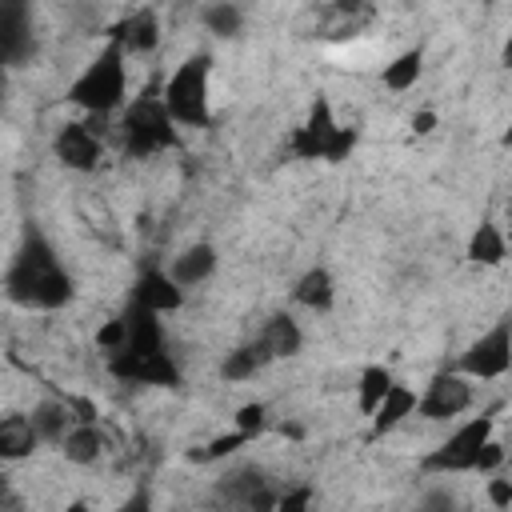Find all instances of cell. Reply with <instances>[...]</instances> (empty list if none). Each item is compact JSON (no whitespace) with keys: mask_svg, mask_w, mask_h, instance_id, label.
<instances>
[{"mask_svg":"<svg viewBox=\"0 0 512 512\" xmlns=\"http://www.w3.org/2000/svg\"><path fill=\"white\" fill-rule=\"evenodd\" d=\"M8 296L36 312H52L72 300V280L44 240H28V248L16 256L8 272Z\"/></svg>","mask_w":512,"mask_h":512,"instance_id":"obj_1","label":"cell"},{"mask_svg":"<svg viewBox=\"0 0 512 512\" xmlns=\"http://www.w3.org/2000/svg\"><path fill=\"white\" fill-rule=\"evenodd\" d=\"M208 80H212V60L208 56H188L160 92L164 112L172 116V124L180 128H204L212 120V104H208Z\"/></svg>","mask_w":512,"mask_h":512,"instance_id":"obj_2","label":"cell"},{"mask_svg":"<svg viewBox=\"0 0 512 512\" xmlns=\"http://www.w3.org/2000/svg\"><path fill=\"white\" fill-rule=\"evenodd\" d=\"M124 84H128V72H124V52L116 44H108L72 84L68 100L80 104L88 116H108L124 104Z\"/></svg>","mask_w":512,"mask_h":512,"instance_id":"obj_3","label":"cell"},{"mask_svg":"<svg viewBox=\"0 0 512 512\" xmlns=\"http://www.w3.org/2000/svg\"><path fill=\"white\" fill-rule=\"evenodd\" d=\"M120 140H124V152H132L136 160H148L176 144V124L164 112L160 96H140L128 104V112L120 120Z\"/></svg>","mask_w":512,"mask_h":512,"instance_id":"obj_4","label":"cell"},{"mask_svg":"<svg viewBox=\"0 0 512 512\" xmlns=\"http://www.w3.org/2000/svg\"><path fill=\"white\" fill-rule=\"evenodd\" d=\"M472 400H476V392H472V380L464 372H440L424 392H416V412L412 416L440 424V420H452V416L468 412Z\"/></svg>","mask_w":512,"mask_h":512,"instance_id":"obj_5","label":"cell"},{"mask_svg":"<svg viewBox=\"0 0 512 512\" xmlns=\"http://www.w3.org/2000/svg\"><path fill=\"white\" fill-rule=\"evenodd\" d=\"M52 152H56V160H60L68 172H96L100 160H104V140H100V132L88 128L84 120H72V124H60V128H56Z\"/></svg>","mask_w":512,"mask_h":512,"instance_id":"obj_6","label":"cell"},{"mask_svg":"<svg viewBox=\"0 0 512 512\" xmlns=\"http://www.w3.org/2000/svg\"><path fill=\"white\" fill-rule=\"evenodd\" d=\"M512 356H508V320L492 324L456 364V372H464L468 380H500L508 372Z\"/></svg>","mask_w":512,"mask_h":512,"instance_id":"obj_7","label":"cell"},{"mask_svg":"<svg viewBox=\"0 0 512 512\" xmlns=\"http://www.w3.org/2000/svg\"><path fill=\"white\" fill-rule=\"evenodd\" d=\"M492 436V416H476V420H468L464 428H456L452 432V440L440 448V452H432L428 456V468H448V472H472V464H476V452H480V444Z\"/></svg>","mask_w":512,"mask_h":512,"instance_id":"obj_8","label":"cell"},{"mask_svg":"<svg viewBox=\"0 0 512 512\" xmlns=\"http://www.w3.org/2000/svg\"><path fill=\"white\" fill-rule=\"evenodd\" d=\"M216 264H220L216 244L192 240V244H184V248L168 260V280H172L176 288L192 292V288H200V284H208V280L216 276Z\"/></svg>","mask_w":512,"mask_h":512,"instance_id":"obj_9","label":"cell"},{"mask_svg":"<svg viewBox=\"0 0 512 512\" xmlns=\"http://www.w3.org/2000/svg\"><path fill=\"white\" fill-rule=\"evenodd\" d=\"M268 364H276V356H272V348L264 344V336L256 332V336H248V340H240L236 348L224 352V360H220V380H228V384H248V380H256Z\"/></svg>","mask_w":512,"mask_h":512,"instance_id":"obj_10","label":"cell"},{"mask_svg":"<svg viewBox=\"0 0 512 512\" xmlns=\"http://www.w3.org/2000/svg\"><path fill=\"white\" fill-rule=\"evenodd\" d=\"M112 44L124 52V56H148L160 48V16L152 8H136L128 12L116 32H112Z\"/></svg>","mask_w":512,"mask_h":512,"instance_id":"obj_11","label":"cell"},{"mask_svg":"<svg viewBox=\"0 0 512 512\" xmlns=\"http://www.w3.org/2000/svg\"><path fill=\"white\" fill-rule=\"evenodd\" d=\"M28 52V0H0V64H20Z\"/></svg>","mask_w":512,"mask_h":512,"instance_id":"obj_12","label":"cell"},{"mask_svg":"<svg viewBox=\"0 0 512 512\" xmlns=\"http://www.w3.org/2000/svg\"><path fill=\"white\" fill-rule=\"evenodd\" d=\"M56 448H60V456H64L72 468H92V464H100V456L108 452V436H104V428H100L96 420H76V424L64 432V440H60Z\"/></svg>","mask_w":512,"mask_h":512,"instance_id":"obj_13","label":"cell"},{"mask_svg":"<svg viewBox=\"0 0 512 512\" xmlns=\"http://www.w3.org/2000/svg\"><path fill=\"white\" fill-rule=\"evenodd\" d=\"M28 420H32V432H36V440H40V444H60V440H64V432H68L80 416H76L72 400L44 396V400H36V404L28 408Z\"/></svg>","mask_w":512,"mask_h":512,"instance_id":"obj_14","label":"cell"},{"mask_svg":"<svg viewBox=\"0 0 512 512\" xmlns=\"http://www.w3.org/2000/svg\"><path fill=\"white\" fill-rule=\"evenodd\" d=\"M292 300L300 308H308V312H332V304H336V280H332V272L324 264L304 268L296 276V284H292Z\"/></svg>","mask_w":512,"mask_h":512,"instance_id":"obj_15","label":"cell"},{"mask_svg":"<svg viewBox=\"0 0 512 512\" xmlns=\"http://www.w3.org/2000/svg\"><path fill=\"white\" fill-rule=\"evenodd\" d=\"M40 448L28 412H4L0 416V464H20Z\"/></svg>","mask_w":512,"mask_h":512,"instance_id":"obj_16","label":"cell"},{"mask_svg":"<svg viewBox=\"0 0 512 512\" xmlns=\"http://www.w3.org/2000/svg\"><path fill=\"white\" fill-rule=\"evenodd\" d=\"M412 412H416V388L392 380V388L384 392V400H380L376 412L368 416V420H372V436H388V432H396Z\"/></svg>","mask_w":512,"mask_h":512,"instance_id":"obj_17","label":"cell"},{"mask_svg":"<svg viewBox=\"0 0 512 512\" xmlns=\"http://www.w3.org/2000/svg\"><path fill=\"white\" fill-rule=\"evenodd\" d=\"M260 336H264V344L272 348L276 360H292V356H300V348H304V328H300V320H296L292 312H272V316L260 324Z\"/></svg>","mask_w":512,"mask_h":512,"instance_id":"obj_18","label":"cell"},{"mask_svg":"<svg viewBox=\"0 0 512 512\" xmlns=\"http://www.w3.org/2000/svg\"><path fill=\"white\" fill-rule=\"evenodd\" d=\"M472 264H480V268H496V264H504L508 260V236H504V228L496 224V220H480L476 224V232L468 236V252H464Z\"/></svg>","mask_w":512,"mask_h":512,"instance_id":"obj_19","label":"cell"},{"mask_svg":"<svg viewBox=\"0 0 512 512\" xmlns=\"http://www.w3.org/2000/svg\"><path fill=\"white\" fill-rule=\"evenodd\" d=\"M424 76V52L420 48H404V52H396L384 68H380V84L388 88V92H412L416 88V80Z\"/></svg>","mask_w":512,"mask_h":512,"instance_id":"obj_20","label":"cell"},{"mask_svg":"<svg viewBox=\"0 0 512 512\" xmlns=\"http://www.w3.org/2000/svg\"><path fill=\"white\" fill-rule=\"evenodd\" d=\"M200 24L216 40H236L244 32V8L236 0H208L200 8Z\"/></svg>","mask_w":512,"mask_h":512,"instance_id":"obj_21","label":"cell"},{"mask_svg":"<svg viewBox=\"0 0 512 512\" xmlns=\"http://www.w3.org/2000/svg\"><path fill=\"white\" fill-rule=\"evenodd\" d=\"M140 300H144L148 312H176V308L184 304V288H176V284L168 280V272H164V276H160V272H148V276L140 280Z\"/></svg>","mask_w":512,"mask_h":512,"instance_id":"obj_22","label":"cell"},{"mask_svg":"<svg viewBox=\"0 0 512 512\" xmlns=\"http://www.w3.org/2000/svg\"><path fill=\"white\" fill-rule=\"evenodd\" d=\"M392 368H384V364H368L364 372H360V380H356V408H360V416H372L376 412V404L384 400V392L392 388Z\"/></svg>","mask_w":512,"mask_h":512,"instance_id":"obj_23","label":"cell"},{"mask_svg":"<svg viewBox=\"0 0 512 512\" xmlns=\"http://www.w3.org/2000/svg\"><path fill=\"white\" fill-rule=\"evenodd\" d=\"M232 428H240L244 436H264L268 428H272V412H268V404L264 400H248V404H240L236 408V416H232Z\"/></svg>","mask_w":512,"mask_h":512,"instance_id":"obj_24","label":"cell"},{"mask_svg":"<svg viewBox=\"0 0 512 512\" xmlns=\"http://www.w3.org/2000/svg\"><path fill=\"white\" fill-rule=\"evenodd\" d=\"M244 444H252V436H244L240 428H232V432H224V436H212V440L204 444L200 460H228V456H236Z\"/></svg>","mask_w":512,"mask_h":512,"instance_id":"obj_25","label":"cell"},{"mask_svg":"<svg viewBox=\"0 0 512 512\" xmlns=\"http://www.w3.org/2000/svg\"><path fill=\"white\" fill-rule=\"evenodd\" d=\"M128 332H132V320L128 316H116L104 328H96V348L100 352H120L128 344Z\"/></svg>","mask_w":512,"mask_h":512,"instance_id":"obj_26","label":"cell"},{"mask_svg":"<svg viewBox=\"0 0 512 512\" xmlns=\"http://www.w3.org/2000/svg\"><path fill=\"white\" fill-rule=\"evenodd\" d=\"M484 496H488V504H492L496 512H508V508H512V480H508L504 472H492L488 484H484Z\"/></svg>","mask_w":512,"mask_h":512,"instance_id":"obj_27","label":"cell"},{"mask_svg":"<svg viewBox=\"0 0 512 512\" xmlns=\"http://www.w3.org/2000/svg\"><path fill=\"white\" fill-rule=\"evenodd\" d=\"M408 128H412V136H432V132L440 128L436 108H416V112L408 116Z\"/></svg>","mask_w":512,"mask_h":512,"instance_id":"obj_28","label":"cell"},{"mask_svg":"<svg viewBox=\"0 0 512 512\" xmlns=\"http://www.w3.org/2000/svg\"><path fill=\"white\" fill-rule=\"evenodd\" d=\"M452 504H456V496L448 488H436V492L420 496V508H452Z\"/></svg>","mask_w":512,"mask_h":512,"instance_id":"obj_29","label":"cell"},{"mask_svg":"<svg viewBox=\"0 0 512 512\" xmlns=\"http://www.w3.org/2000/svg\"><path fill=\"white\" fill-rule=\"evenodd\" d=\"M8 484H12V480L0 472V508H4V504H16V496H12V488H8Z\"/></svg>","mask_w":512,"mask_h":512,"instance_id":"obj_30","label":"cell"}]
</instances>
